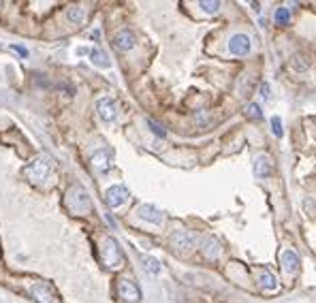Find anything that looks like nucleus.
<instances>
[{
    "instance_id": "1",
    "label": "nucleus",
    "mask_w": 316,
    "mask_h": 303,
    "mask_svg": "<svg viewBox=\"0 0 316 303\" xmlns=\"http://www.w3.org/2000/svg\"><path fill=\"white\" fill-rule=\"evenodd\" d=\"M67 205L73 209L75 214H88L90 212V197L85 194L82 186H71L67 192Z\"/></svg>"
},
{
    "instance_id": "2",
    "label": "nucleus",
    "mask_w": 316,
    "mask_h": 303,
    "mask_svg": "<svg viewBox=\"0 0 316 303\" xmlns=\"http://www.w3.org/2000/svg\"><path fill=\"white\" fill-rule=\"evenodd\" d=\"M100 254H103V263L109 269H117L122 265V258H124L120 246H117V241L114 237H107V239L100 243Z\"/></svg>"
},
{
    "instance_id": "3",
    "label": "nucleus",
    "mask_w": 316,
    "mask_h": 303,
    "mask_svg": "<svg viewBox=\"0 0 316 303\" xmlns=\"http://www.w3.org/2000/svg\"><path fill=\"white\" fill-rule=\"evenodd\" d=\"M24 173L30 177L32 182H43L47 177V173H50V162H47L45 158H36L34 162H30L28 167L24 169Z\"/></svg>"
},
{
    "instance_id": "4",
    "label": "nucleus",
    "mask_w": 316,
    "mask_h": 303,
    "mask_svg": "<svg viewBox=\"0 0 316 303\" xmlns=\"http://www.w3.org/2000/svg\"><path fill=\"white\" fill-rule=\"evenodd\" d=\"M250 50H252V43H250L248 34H233L229 39V51L233 56H248Z\"/></svg>"
},
{
    "instance_id": "5",
    "label": "nucleus",
    "mask_w": 316,
    "mask_h": 303,
    "mask_svg": "<svg viewBox=\"0 0 316 303\" xmlns=\"http://www.w3.org/2000/svg\"><path fill=\"white\" fill-rule=\"evenodd\" d=\"M126 199H128V190L122 184H116V186L107 188V192H105V203L109 205V207H120V205L126 203Z\"/></svg>"
},
{
    "instance_id": "6",
    "label": "nucleus",
    "mask_w": 316,
    "mask_h": 303,
    "mask_svg": "<svg viewBox=\"0 0 316 303\" xmlns=\"http://www.w3.org/2000/svg\"><path fill=\"white\" fill-rule=\"evenodd\" d=\"M117 295L126 303H139V299H141V290H139L137 284H133L131 280H120V282H117Z\"/></svg>"
},
{
    "instance_id": "7",
    "label": "nucleus",
    "mask_w": 316,
    "mask_h": 303,
    "mask_svg": "<svg viewBox=\"0 0 316 303\" xmlns=\"http://www.w3.org/2000/svg\"><path fill=\"white\" fill-rule=\"evenodd\" d=\"M96 111H99V116L103 118L105 122H114L116 116H117L116 102L111 101L109 96H103V99H99V102H96Z\"/></svg>"
},
{
    "instance_id": "8",
    "label": "nucleus",
    "mask_w": 316,
    "mask_h": 303,
    "mask_svg": "<svg viewBox=\"0 0 316 303\" xmlns=\"http://www.w3.org/2000/svg\"><path fill=\"white\" fill-rule=\"evenodd\" d=\"M30 295L36 303H56V295L47 284H36L30 288Z\"/></svg>"
},
{
    "instance_id": "9",
    "label": "nucleus",
    "mask_w": 316,
    "mask_h": 303,
    "mask_svg": "<svg viewBox=\"0 0 316 303\" xmlns=\"http://www.w3.org/2000/svg\"><path fill=\"white\" fill-rule=\"evenodd\" d=\"M114 47L116 50H120V51H131L133 47H135V36H133V32L120 30L114 36Z\"/></svg>"
},
{
    "instance_id": "10",
    "label": "nucleus",
    "mask_w": 316,
    "mask_h": 303,
    "mask_svg": "<svg viewBox=\"0 0 316 303\" xmlns=\"http://www.w3.org/2000/svg\"><path fill=\"white\" fill-rule=\"evenodd\" d=\"M137 214L141 216L143 220H148V222H152V224H163V220H165L163 212H158V209L154 207V205H141Z\"/></svg>"
},
{
    "instance_id": "11",
    "label": "nucleus",
    "mask_w": 316,
    "mask_h": 303,
    "mask_svg": "<svg viewBox=\"0 0 316 303\" xmlns=\"http://www.w3.org/2000/svg\"><path fill=\"white\" fill-rule=\"evenodd\" d=\"M254 173L256 177H267L271 173V158L269 156H259L254 162Z\"/></svg>"
},
{
    "instance_id": "12",
    "label": "nucleus",
    "mask_w": 316,
    "mask_h": 303,
    "mask_svg": "<svg viewBox=\"0 0 316 303\" xmlns=\"http://www.w3.org/2000/svg\"><path fill=\"white\" fill-rule=\"evenodd\" d=\"M171 241H173V246L182 248V250H186V248H190V246H195V237L190 235V233H175L173 237H171Z\"/></svg>"
},
{
    "instance_id": "13",
    "label": "nucleus",
    "mask_w": 316,
    "mask_h": 303,
    "mask_svg": "<svg viewBox=\"0 0 316 303\" xmlns=\"http://www.w3.org/2000/svg\"><path fill=\"white\" fill-rule=\"evenodd\" d=\"M282 263H284V269L288 273H295L299 267V256L293 250H284L282 252Z\"/></svg>"
},
{
    "instance_id": "14",
    "label": "nucleus",
    "mask_w": 316,
    "mask_h": 303,
    "mask_svg": "<svg viewBox=\"0 0 316 303\" xmlns=\"http://www.w3.org/2000/svg\"><path fill=\"white\" fill-rule=\"evenodd\" d=\"M92 165L96 167L99 171H109V167H111V160H109V154H107L105 150H100V152H96V154L92 156Z\"/></svg>"
},
{
    "instance_id": "15",
    "label": "nucleus",
    "mask_w": 316,
    "mask_h": 303,
    "mask_svg": "<svg viewBox=\"0 0 316 303\" xmlns=\"http://www.w3.org/2000/svg\"><path fill=\"white\" fill-rule=\"evenodd\" d=\"M259 284L263 286L265 290H276V288H278V280L274 278V273L267 271V269H265V271H261V280H259Z\"/></svg>"
},
{
    "instance_id": "16",
    "label": "nucleus",
    "mask_w": 316,
    "mask_h": 303,
    "mask_svg": "<svg viewBox=\"0 0 316 303\" xmlns=\"http://www.w3.org/2000/svg\"><path fill=\"white\" fill-rule=\"evenodd\" d=\"M90 56H92V62L96 64V67H103V68H109V67H111V62L107 60L105 51H100V50H92V51H90Z\"/></svg>"
},
{
    "instance_id": "17",
    "label": "nucleus",
    "mask_w": 316,
    "mask_h": 303,
    "mask_svg": "<svg viewBox=\"0 0 316 303\" xmlns=\"http://www.w3.org/2000/svg\"><path fill=\"white\" fill-rule=\"evenodd\" d=\"M67 17L71 24H82L83 17H85V13H83V9L82 7H71L67 11Z\"/></svg>"
},
{
    "instance_id": "18",
    "label": "nucleus",
    "mask_w": 316,
    "mask_h": 303,
    "mask_svg": "<svg viewBox=\"0 0 316 303\" xmlns=\"http://www.w3.org/2000/svg\"><path fill=\"white\" fill-rule=\"evenodd\" d=\"M274 19H276V24H280V26H286L288 21H291V11H288L286 7H278V9H276V15H274Z\"/></svg>"
},
{
    "instance_id": "19",
    "label": "nucleus",
    "mask_w": 316,
    "mask_h": 303,
    "mask_svg": "<svg viewBox=\"0 0 316 303\" xmlns=\"http://www.w3.org/2000/svg\"><path fill=\"white\" fill-rule=\"evenodd\" d=\"M246 116L252 118V120H261V118H263V111H261V107L256 105V102H250V105L246 107Z\"/></svg>"
},
{
    "instance_id": "20",
    "label": "nucleus",
    "mask_w": 316,
    "mask_h": 303,
    "mask_svg": "<svg viewBox=\"0 0 316 303\" xmlns=\"http://www.w3.org/2000/svg\"><path fill=\"white\" fill-rule=\"evenodd\" d=\"M271 131H274L276 137H282V135H284V131H282V120L278 116L271 118Z\"/></svg>"
},
{
    "instance_id": "21",
    "label": "nucleus",
    "mask_w": 316,
    "mask_h": 303,
    "mask_svg": "<svg viewBox=\"0 0 316 303\" xmlns=\"http://www.w3.org/2000/svg\"><path fill=\"white\" fill-rule=\"evenodd\" d=\"M201 4V9L205 11V13H216L218 9H220V2H210V0H203V2H199Z\"/></svg>"
},
{
    "instance_id": "22",
    "label": "nucleus",
    "mask_w": 316,
    "mask_h": 303,
    "mask_svg": "<svg viewBox=\"0 0 316 303\" xmlns=\"http://www.w3.org/2000/svg\"><path fill=\"white\" fill-rule=\"evenodd\" d=\"M143 265H146V269H148L150 273H158V269H160L158 261H156V258H152V256H148V258H146V263H143Z\"/></svg>"
},
{
    "instance_id": "23",
    "label": "nucleus",
    "mask_w": 316,
    "mask_h": 303,
    "mask_svg": "<svg viewBox=\"0 0 316 303\" xmlns=\"http://www.w3.org/2000/svg\"><path fill=\"white\" fill-rule=\"evenodd\" d=\"M148 124H150V131H152V133H156V135H158L160 139H163L165 135H167V131H165V128L160 126L158 122H154V120H148Z\"/></svg>"
},
{
    "instance_id": "24",
    "label": "nucleus",
    "mask_w": 316,
    "mask_h": 303,
    "mask_svg": "<svg viewBox=\"0 0 316 303\" xmlns=\"http://www.w3.org/2000/svg\"><path fill=\"white\" fill-rule=\"evenodd\" d=\"M11 50L13 51H17V53H21V56H28V50H26V47H21V45H11Z\"/></svg>"
},
{
    "instance_id": "25",
    "label": "nucleus",
    "mask_w": 316,
    "mask_h": 303,
    "mask_svg": "<svg viewBox=\"0 0 316 303\" xmlns=\"http://www.w3.org/2000/svg\"><path fill=\"white\" fill-rule=\"evenodd\" d=\"M261 96H265V99H269V85H267V84L261 85Z\"/></svg>"
}]
</instances>
